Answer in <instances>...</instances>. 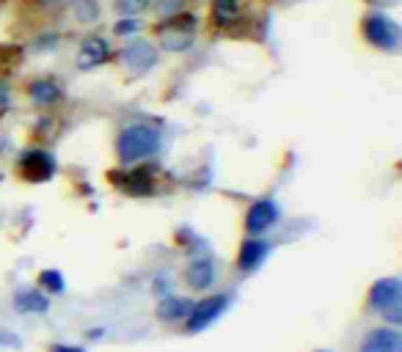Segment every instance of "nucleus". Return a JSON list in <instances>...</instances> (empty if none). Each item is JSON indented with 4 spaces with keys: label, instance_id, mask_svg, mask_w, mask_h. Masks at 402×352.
I'll return each mask as SVG.
<instances>
[{
    "label": "nucleus",
    "instance_id": "obj_1",
    "mask_svg": "<svg viewBox=\"0 0 402 352\" xmlns=\"http://www.w3.org/2000/svg\"><path fill=\"white\" fill-rule=\"evenodd\" d=\"M160 149V132L149 124H132L127 127L125 132L119 135V160L122 163H138V160H147L154 151Z\"/></svg>",
    "mask_w": 402,
    "mask_h": 352
},
{
    "label": "nucleus",
    "instance_id": "obj_2",
    "mask_svg": "<svg viewBox=\"0 0 402 352\" xmlns=\"http://www.w3.org/2000/svg\"><path fill=\"white\" fill-rule=\"evenodd\" d=\"M364 36L369 45L380 50H397L400 45V25L386 14H369L364 20Z\"/></svg>",
    "mask_w": 402,
    "mask_h": 352
},
{
    "label": "nucleus",
    "instance_id": "obj_3",
    "mask_svg": "<svg viewBox=\"0 0 402 352\" xmlns=\"http://www.w3.org/2000/svg\"><path fill=\"white\" fill-rule=\"evenodd\" d=\"M193 28H196V17L179 14L174 20H168L166 25L157 28V33H160V42L166 50H188L193 42Z\"/></svg>",
    "mask_w": 402,
    "mask_h": 352
},
{
    "label": "nucleus",
    "instance_id": "obj_4",
    "mask_svg": "<svg viewBox=\"0 0 402 352\" xmlns=\"http://www.w3.org/2000/svg\"><path fill=\"white\" fill-rule=\"evenodd\" d=\"M226 295H212V298H207V300L196 303L193 308H190V314H188V330L190 333H199L204 327H209L224 311H226Z\"/></svg>",
    "mask_w": 402,
    "mask_h": 352
},
{
    "label": "nucleus",
    "instance_id": "obj_5",
    "mask_svg": "<svg viewBox=\"0 0 402 352\" xmlns=\"http://www.w3.org/2000/svg\"><path fill=\"white\" fill-rule=\"evenodd\" d=\"M20 174L30 182H47L55 174V160L47 151H25L20 160Z\"/></svg>",
    "mask_w": 402,
    "mask_h": 352
},
{
    "label": "nucleus",
    "instance_id": "obj_6",
    "mask_svg": "<svg viewBox=\"0 0 402 352\" xmlns=\"http://www.w3.org/2000/svg\"><path fill=\"white\" fill-rule=\"evenodd\" d=\"M361 352H402L400 330H391V327H377V330H372V333L364 339Z\"/></svg>",
    "mask_w": 402,
    "mask_h": 352
},
{
    "label": "nucleus",
    "instance_id": "obj_7",
    "mask_svg": "<svg viewBox=\"0 0 402 352\" xmlns=\"http://www.w3.org/2000/svg\"><path fill=\"white\" fill-rule=\"evenodd\" d=\"M276 221H278V206L270 201V199H262V201H256L251 209H248V215H246V228H248L251 234H259V231L273 226Z\"/></svg>",
    "mask_w": 402,
    "mask_h": 352
},
{
    "label": "nucleus",
    "instance_id": "obj_8",
    "mask_svg": "<svg viewBox=\"0 0 402 352\" xmlns=\"http://www.w3.org/2000/svg\"><path fill=\"white\" fill-rule=\"evenodd\" d=\"M122 61H125L132 72H147V69L154 66V61H157V50L151 45H147V42H135V45H127L125 47Z\"/></svg>",
    "mask_w": 402,
    "mask_h": 352
},
{
    "label": "nucleus",
    "instance_id": "obj_9",
    "mask_svg": "<svg viewBox=\"0 0 402 352\" xmlns=\"http://www.w3.org/2000/svg\"><path fill=\"white\" fill-rule=\"evenodd\" d=\"M268 256H270V242L268 240H246L243 248H240L237 264H240L243 273H253Z\"/></svg>",
    "mask_w": 402,
    "mask_h": 352
},
{
    "label": "nucleus",
    "instance_id": "obj_10",
    "mask_svg": "<svg viewBox=\"0 0 402 352\" xmlns=\"http://www.w3.org/2000/svg\"><path fill=\"white\" fill-rule=\"evenodd\" d=\"M394 300H400V278H383L369 292V305L377 308V311H383L386 305H391Z\"/></svg>",
    "mask_w": 402,
    "mask_h": 352
},
{
    "label": "nucleus",
    "instance_id": "obj_11",
    "mask_svg": "<svg viewBox=\"0 0 402 352\" xmlns=\"http://www.w3.org/2000/svg\"><path fill=\"white\" fill-rule=\"evenodd\" d=\"M102 61H108V45L102 39H88L77 55V64L83 69H91V66H100Z\"/></svg>",
    "mask_w": 402,
    "mask_h": 352
},
{
    "label": "nucleus",
    "instance_id": "obj_12",
    "mask_svg": "<svg viewBox=\"0 0 402 352\" xmlns=\"http://www.w3.org/2000/svg\"><path fill=\"white\" fill-rule=\"evenodd\" d=\"M113 184H119L130 196H149L151 182L147 174H113Z\"/></svg>",
    "mask_w": 402,
    "mask_h": 352
},
{
    "label": "nucleus",
    "instance_id": "obj_13",
    "mask_svg": "<svg viewBox=\"0 0 402 352\" xmlns=\"http://www.w3.org/2000/svg\"><path fill=\"white\" fill-rule=\"evenodd\" d=\"M212 281H215V267H212V262L199 259V262H193V264L188 267V283H190L193 289H204V286H209Z\"/></svg>",
    "mask_w": 402,
    "mask_h": 352
},
{
    "label": "nucleus",
    "instance_id": "obj_14",
    "mask_svg": "<svg viewBox=\"0 0 402 352\" xmlns=\"http://www.w3.org/2000/svg\"><path fill=\"white\" fill-rule=\"evenodd\" d=\"M30 100L36 105H42V107H50L52 102L61 100V88L55 83H50V80H36L30 86Z\"/></svg>",
    "mask_w": 402,
    "mask_h": 352
},
{
    "label": "nucleus",
    "instance_id": "obj_15",
    "mask_svg": "<svg viewBox=\"0 0 402 352\" xmlns=\"http://www.w3.org/2000/svg\"><path fill=\"white\" fill-rule=\"evenodd\" d=\"M237 17H240L237 0H212V20L218 25H231Z\"/></svg>",
    "mask_w": 402,
    "mask_h": 352
},
{
    "label": "nucleus",
    "instance_id": "obj_16",
    "mask_svg": "<svg viewBox=\"0 0 402 352\" xmlns=\"http://www.w3.org/2000/svg\"><path fill=\"white\" fill-rule=\"evenodd\" d=\"M190 303L188 300H182V298H168V300H163L160 303V308H157V317L160 319H179V317H188L190 314Z\"/></svg>",
    "mask_w": 402,
    "mask_h": 352
},
{
    "label": "nucleus",
    "instance_id": "obj_17",
    "mask_svg": "<svg viewBox=\"0 0 402 352\" xmlns=\"http://www.w3.org/2000/svg\"><path fill=\"white\" fill-rule=\"evenodd\" d=\"M17 308L20 311H36V314H42V311H47V298L42 292H20L17 295Z\"/></svg>",
    "mask_w": 402,
    "mask_h": 352
},
{
    "label": "nucleus",
    "instance_id": "obj_18",
    "mask_svg": "<svg viewBox=\"0 0 402 352\" xmlns=\"http://www.w3.org/2000/svg\"><path fill=\"white\" fill-rule=\"evenodd\" d=\"M20 61H23V50L20 47H11V45L0 47V69H14Z\"/></svg>",
    "mask_w": 402,
    "mask_h": 352
},
{
    "label": "nucleus",
    "instance_id": "obj_19",
    "mask_svg": "<svg viewBox=\"0 0 402 352\" xmlns=\"http://www.w3.org/2000/svg\"><path fill=\"white\" fill-rule=\"evenodd\" d=\"M39 281H42V286L50 289V292H64V286H67V283H64V276H61L58 270H45Z\"/></svg>",
    "mask_w": 402,
    "mask_h": 352
},
{
    "label": "nucleus",
    "instance_id": "obj_20",
    "mask_svg": "<svg viewBox=\"0 0 402 352\" xmlns=\"http://www.w3.org/2000/svg\"><path fill=\"white\" fill-rule=\"evenodd\" d=\"M383 314H386V319H389L391 325H400L402 322V300H394L391 305H386Z\"/></svg>",
    "mask_w": 402,
    "mask_h": 352
},
{
    "label": "nucleus",
    "instance_id": "obj_21",
    "mask_svg": "<svg viewBox=\"0 0 402 352\" xmlns=\"http://www.w3.org/2000/svg\"><path fill=\"white\" fill-rule=\"evenodd\" d=\"M132 30H138V23H135V20H122V23L116 25V33H132Z\"/></svg>",
    "mask_w": 402,
    "mask_h": 352
},
{
    "label": "nucleus",
    "instance_id": "obj_22",
    "mask_svg": "<svg viewBox=\"0 0 402 352\" xmlns=\"http://www.w3.org/2000/svg\"><path fill=\"white\" fill-rule=\"evenodd\" d=\"M119 6H122V11H135V8L147 6V0H122Z\"/></svg>",
    "mask_w": 402,
    "mask_h": 352
},
{
    "label": "nucleus",
    "instance_id": "obj_23",
    "mask_svg": "<svg viewBox=\"0 0 402 352\" xmlns=\"http://www.w3.org/2000/svg\"><path fill=\"white\" fill-rule=\"evenodd\" d=\"M8 107V86H3L0 83V113Z\"/></svg>",
    "mask_w": 402,
    "mask_h": 352
},
{
    "label": "nucleus",
    "instance_id": "obj_24",
    "mask_svg": "<svg viewBox=\"0 0 402 352\" xmlns=\"http://www.w3.org/2000/svg\"><path fill=\"white\" fill-rule=\"evenodd\" d=\"M50 352H83L80 347H61V344H55Z\"/></svg>",
    "mask_w": 402,
    "mask_h": 352
}]
</instances>
